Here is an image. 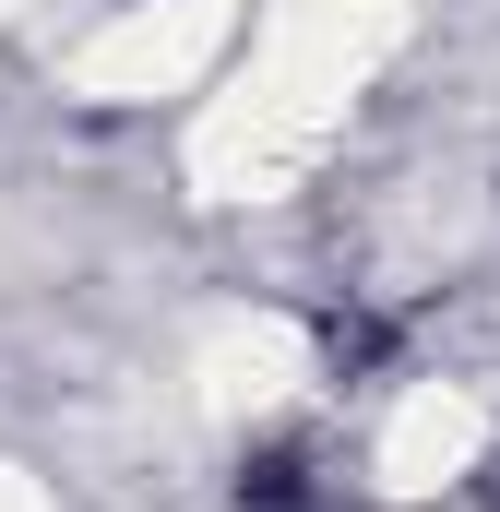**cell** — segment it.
<instances>
[{
    "mask_svg": "<svg viewBox=\"0 0 500 512\" xmlns=\"http://www.w3.org/2000/svg\"><path fill=\"white\" fill-rule=\"evenodd\" d=\"M322 358L358 382V370H381V358H393V322H370V310H322Z\"/></svg>",
    "mask_w": 500,
    "mask_h": 512,
    "instance_id": "2",
    "label": "cell"
},
{
    "mask_svg": "<svg viewBox=\"0 0 500 512\" xmlns=\"http://www.w3.org/2000/svg\"><path fill=\"white\" fill-rule=\"evenodd\" d=\"M239 512H346V501L322 489L310 453H250V465H239Z\"/></svg>",
    "mask_w": 500,
    "mask_h": 512,
    "instance_id": "1",
    "label": "cell"
}]
</instances>
